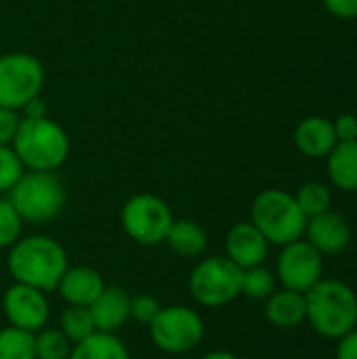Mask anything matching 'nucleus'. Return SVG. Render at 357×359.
I'll return each mask as SVG.
<instances>
[{
	"label": "nucleus",
	"mask_w": 357,
	"mask_h": 359,
	"mask_svg": "<svg viewBox=\"0 0 357 359\" xmlns=\"http://www.w3.org/2000/svg\"><path fill=\"white\" fill-rule=\"evenodd\" d=\"M23 233V219L15 206L0 198V250H8Z\"/></svg>",
	"instance_id": "nucleus-26"
},
{
	"label": "nucleus",
	"mask_w": 357,
	"mask_h": 359,
	"mask_svg": "<svg viewBox=\"0 0 357 359\" xmlns=\"http://www.w3.org/2000/svg\"><path fill=\"white\" fill-rule=\"evenodd\" d=\"M19 114L15 109L0 107V145H11L19 128Z\"/></svg>",
	"instance_id": "nucleus-29"
},
{
	"label": "nucleus",
	"mask_w": 357,
	"mask_h": 359,
	"mask_svg": "<svg viewBox=\"0 0 357 359\" xmlns=\"http://www.w3.org/2000/svg\"><path fill=\"white\" fill-rule=\"evenodd\" d=\"M328 177L335 187L347 194L357 191V141H339L326 156Z\"/></svg>",
	"instance_id": "nucleus-19"
},
{
	"label": "nucleus",
	"mask_w": 357,
	"mask_h": 359,
	"mask_svg": "<svg viewBox=\"0 0 357 359\" xmlns=\"http://www.w3.org/2000/svg\"><path fill=\"white\" fill-rule=\"evenodd\" d=\"M25 168L11 145H0V194H8L23 177Z\"/></svg>",
	"instance_id": "nucleus-27"
},
{
	"label": "nucleus",
	"mask_w": 357,
	"mask_h": 359,
	"mask_svg": "<svg viewBox=\"0 0 357 359\" xmlns=\"http://www.w3.org/2000/svg\"><path fill=\"white\" fill-rule=\"evenodd\" d=\"M276 271H278L276 278L282 282L284 288L305 294L322 280V271H324L322 252L303 238L295 240L282 246Z\"/></svg>",
	"instance_id": "nucleus-10"
},
{
	"label": "nucleus",
	"mask_w": 357,
	"mask_h": 359,
	"mask_svg": "<svg viewBox=\"0 0 357 359\" xmlns=\"http://www.w3.org/2000/svg\"><path fill=\"white\" fill-rule=\"evenodd\" d=\"M269 252V242L265 236L250 223H236L225 238V257L234 261L240 269L263 265Z\"/></svg>",
	"instance_id": "nucleus-12"
},
{
	"label": "nucleus",
	"mask_w": 357,
	"mask_h": 359,
	"mask_svg": "<svg viewBox=\"0 0 357 359\" xmlns=\"http://www.w3.org/2000/svg\"><path fill=\"white\" fill-rule=\"evenodd\" d=\"M160 309H162L160 301L151 294L130 297V320H135L143 326H149L154 322V318L160 313Z\"/></svg>",
	"instance_id": "nucleus-28"
},
{
	"label": "nucleus",
	"mask_w": 357,
	"mask_h": 359,
	"mask_svg": "<svg viewBox=\"0 0 357 359\" xmlns=\"http://www.w3.org/2000/svg\"><path fill=\"white\" fill-rule=\"evenodd\" d=\"M337 143L332 120L324 116L303 118L295 128V145L307 158H326Z\"/></svg>",
	"instance_id": "nucleus-16"
},
{
	"label": "nucleus",
	"mask_w": 357,
	"mask_h": 359,
	"mask_svg": "<svg viewBox=\"0 0 357 359\" xmlns=\"http://www.w3.org/2000/svg\"><path fill=\"white\" fill-rule=\"evenodd\" d=\"M147 328L156 349L168 355H185L198 349L206 334L204 318L187 305L162 307Z\"/></svg>",
	"instance_id": "nucleus-6"
},
{
	"label": "nucleus",
	"mask_w": 357,
	"mask_h": 359,
	"mask_svg": "<svg viewBox=\"0 0 357 359\" xmlns=\"http://www.w3.org/2000/svg\"><path fill=\"white\" fill-rule=\"evenodd\" d=\"M175 217L170 206L154 194L130 196L120 210V225L124 233L139 246L164 244Z\"/></svg>",
	"instance_id": "nucleus-8"
},
{
	"label": "nucleus",
	"mask_w": 357,
	"mask_h": 359,
	"mask_svg": "<svg viewBox=\"0 0 357 359\" xmlns=\"http://www.w3.org/2000/svg\"><path fill=\"white\" fill-rule=\"evenodd\" d=\"M44 86V67L29 53L0 55V107L23 109V105L40 97Z\"/></svg>",
	"instance_id": "nucleus-9"
},
{
	"label": "nucleus",
	"mask_w": 357,
	"mask_h": 359,
	"mask_svg": "<svg viewBox=\"0 0 357 359\" xmlns=\"http://www.w3.org/2000/svg\"><path fill=\"white\" fill-rule=\"evenodd\" d=\"M250 223L265 236L269 244L286 246L305 236L307 217L299 208L292 194L284 189H263L250 208Z\"/></svg>",
	"instance_id": "nucleus-4"
},
{
	"label": "nucleus",
	"mask_w": 357,
	"mask_h": 359,
	"mask_svg": "<svg viewBox=\"0 0 357 359\" xmlns=\"http://www.w3.org/2000/svg\"><path fill=\"white\" fill-rule=\"evenodd\" d=\"M265 318L278 328H295L307 320L305 294L297 290H276L265 301Z\"/></svg>",
	"instance_id": "nucleus-17"
},
{
	"label": "nucleus",
	"mask_w": 357,
	"mask_h": 359,
	"mask_svg": "<svg viewBox=\"0 0 357 359\" xmlns=\"http://www.w3.org/2000/svg\"><path fill=\"white\" fill-rule=\"evenodd\" d=\"M88 309L99 332L118 334V330L130 320V294L124 288L105 286Z\"/></svg>",
	"instance_id": "nucleus-15"
},
{
	"label": "nucleus",
	"mask_w": 357,
	"mask_h": 359,
	"mask_svg": "<svg viewBox=\"0 0 357 359\" xmlns=\"http://www.w3.org/2000/svg\"><path fill=\"white\" fill-rule=\"evenodd\" d=\"M8 273L15 282L34 286L42 292H53L69 267V257L63 244L50 236H21L6 257Z\"/></svg>",
	"instance_id": "nucleus-1"
},
{
	"label": "nucleus",
	"mask_w": 357,
	"mask_h": 359,
	"mask_svg": "<svg viewBox=\"0 0 357 359\" xmlns=\"http://www.w3.org/2000/svg\"><path fill=\"white\" fill-rule=\"evenodd\" d=\"M337 359H357V328L339 339Z\"/></svg>",
	"instance_id": "nucleus-32"
},
{
	"label": "nucleus",
	"mask_w": 357,
	"mask_h": 359,
	"mask_svg": "<svg viewBox=\"0 0 357 359\" xmlns=\"http://www.w3.org/2000/svg\"><path fill=\"white\" fill-rule=\"evenodd\" d=\"M23 168L55 172L69 158V137L50 118H21L11 143Z\"/></svg>",
	"instance_id": "nucleus-2"
},
{
	"label": "nucleus",
	"mask_w": 357,
	"mask_h": 359,
	"mask_svg": "<svg viewBox=\"0 0 357 359\" xmlns=\"http://www.w3.org/2000/svg\"><path fill=\"white\" fill-rule=\"evenodd\" d=\"M67 194L55 172L29 170L8 191V202L15 206L23 223L42 225L57 219L65 206Z\"/></svg>",
	"instance_id": "nucleus-5"
},
{
	"label": "nucleus",
	"mask_w": 357,
	"mask_h": 359,
	"mask_svg": "<svg viewBox=\"0 0 357 359\" xmlns=\"http://www.w3.org/2000/svg\"><path fill=\"white\" fill-rule=\"evenodd\" d=\"M69 359H130L128 347L114 332H93L80 343H74Z\"/></svg>",
	"instance_id": "nucleus-20"
},
{
	"label": "nucleus",
	"mask_w": 357,
	"mask_h": 359,
	"mask_svg": "<svg viewBox=\"0 0 357 359\" xmlns=\"http://www.w3.org/2000/svg\"><path fill=\"white\" fill-rule=\"evenodd\" d=\"M103 288H105V282L97 269L86 267V265H74L65 269L55 292L61 297L65 305L90 307L95 299L103 292Z\"/></svg>",
	"instance_id": "nucleus-14"
},
{
	"label": "nucleus",
	"mask_w": 357,
	"mask_h": 359,
	"mask_svg": "<svg viewBox=\"0 0 357 359\" xmlns=\"http://www.w3.org/2000/svg\"><path fill=\"white\" fill-rule=\"evenodd\" d=\"M200 359H240L236 353H231V351H223V349H219V351H210V353H206V355H202Z\"/></svg>",
	"instance_id": "nucleus-34"
},
{
	"label": "nucleus",
	"mask_w": 357,
	"mask_h": 359,
	"mask_svg": "<svg viewBox=\"0 0 357 359\" xmlns=\"http://www.w3.org/2000/svg\"><path fill=\"white\" fill-rule=\"evenodd\" d=\"M0 359H36L34 334L6 326L0 330Z\"/></svg>",
	"instance_id": "nucleus-24"
},
{
	"label": "nucleus",
	"mask_w": 357,
	"mask_h": 359,
	"mask_svg": "<svg viewBox=\"0 0 357 359\" xmlns=\"http://www.w3.org/2000/svg\"><path fill=\"white\" fill-rule=\"evenodd\" d=\"M307 322L326 339H341L357 328V294L339 280H320L305 292Z\"/></svg>",
	"instance_id": "nucleus-3"
},
{
	"label": "nucleus",
	"mask_w": 357,
	"mask_h": 359,
	"mask_svg": "<svg viewBox=\"0 0 357 359\" xmlns=\"http://www.w3.org/2000/svg\"><path fill=\"white\" fill-rule=\"evenodd\" d=\"M335 135L337 141H357V116L353 114H341L335 122Z\"/></svg>",
	"instance_id": "nucleus-30"
},
{
	"label": "nucleus",
	"mask_w": 357,
	"mask_h": 359,
	"mask_svg": "<svg viewBox=\"0 0 357 359\" xmlns=\"http://www.w3.org/2000/svg\"><path fill=\"white\" fill-rule=\"evenodd\" d=\"M2 311L8 326L36 334L50 320V303L46 292L13 282L2 294Z\"/></svg>",
	"instance_id": "nucleus-11"
},
{
	"label": "nucleus",
	"mask_w": 357,
	"mask_h": 359,
	"mask_svg": "<svg viewBox=\"0 0 357 359\" xmlns=\"http://www.w3.org/2000/svg\"><path fill=\"white\" fill-rule=\"evenodd\" d=\"M276 282L278 278L265 265L242 269L240 294H244L250 301H267L276 292Z\"/></svg>",
	"instance_id": "nucleus-22"
},
{
	"label": "nucleus",
	"mask_w": 357,
	"mask_h": 359,
	"mask_svg": "<svg viewBox=\"0 0 357 359\" xmlns=\"http://www.w3.org/2000/svg\"><path fill=\"white\" fill-rule=\"evenodd\" d=\"M299 208L305 212V217H316V215H322L326 210H330V204H332V194L328 189V185L320 183V181H311V183H305L297 196H295Z\"/></svg>",
	"instance_id": "nucleus-25"
},
{
	"label": "nucleus",
	"mask_w": 357,
	"mask_h": 359,
	"mask_svg": "<svg viewBox=\"0 0 357 359\" xmlns=\"http://www.w3.org/2000/svg\"><path fill=\"white\" fill-rule=\"evenodd\" d=\"M59 330L72 341L80 343L93 332H97L90 309L88 307H78V305H65V309L59 316Z\"/></svg>",
	"instance_id": "nucleus-21"
},
{
	"label": "nucleus",
	"mask_w": 357,
	"mask_h": 359,
	"mask_svg": "<svg viewBox=\"0 0 357 359\" xmlns=\"http://www.w3.org/2000/svg\"><path fill=\"white\" fill-rule=\"evenodd\" d=\"M164 244L183 259H196L206 250L208 233L200 223L191 219H175Z\"/></svg>",
	"instance_id": "nucleus-18"
},
{
	"label": "nucleus",
	"mask_w": 357,
	"mask_h": 359,
	"mask_svg": "<svg viewBox=\"0 0 357 359\" xmlns=\"http://www.w3.org/2000/svg\"><path fill=\"white\" fill-rule=\"evenodd\" d=\"M21 111H23V118H44L48 107H46V101L42 97H36V99L27 101Z\"/></svg>",
	"instance_id": "nucleus-33"
},
{
	"label": "nucleus",
	"mask_w": 357,
	"mask_h": 359,
	"mask_svg": "<svg viewBox=\"0 0 357 359\" xmlns=\"http://www.w3.org/2000/svg\"><path fill=\"white\" fill-rule=\"evenodd\" d=\"M74 343L59 330L44 326L34 334L36 359H69Z\"/></svg>",
	"instance_id": "nucleus-23"
},
{
	"label": "nucleus",
	"mask_w": 357,
	"mask_h": 359,
	"mask_svg": "<svg viewBox=\"0 0 357 359\" xmlns=\"http://www.w3.org/2000/svg\"><path fill=\"white\" fill-rule=\"evenodd\" d=\"M326 11L339 19H357V0H322Z\"/></svg>",
	"instance_id": "nucleus-31"
},
{
	"label": "nucleus",
	"mask_w": 357,
	"mask_h": 359,
	"mask_svg": "<svg viewBox=\"0 0 357 359\" xmlns=\"http://www.w3.org/2000/svg\"><path fill=\"white\" fill-rule=\"evenodd\" d=\"M242 269L227 257H206L191 269L187 288L191 299L208 309L225 307L240 297Z\"/></svg>",
	"instance_id": "nucleus-7"
},
{
	"label": "nucleus",
	"mask_w": 357,
	"mask_h": 359,
	"mask_svg": "<svg viewBox=\"0 0 357 359\" xmlns=\"http://www.w3.org/2000/svg\"><path fill=\"white\" fill-rule=\"evenodd\" d=\"M305 236L307 242L322 255H339L347 248L351 240V227L341 212L326 210L307 219Z\"/></svg>",
	"instance_id": "nucleus-13"
}]
</instances>
